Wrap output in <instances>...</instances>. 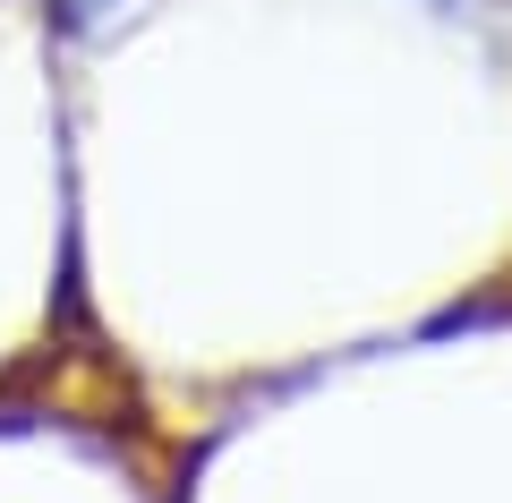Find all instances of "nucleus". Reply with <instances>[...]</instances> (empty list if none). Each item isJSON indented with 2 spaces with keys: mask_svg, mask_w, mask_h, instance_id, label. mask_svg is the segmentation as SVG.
<instances>
[{
  "mask_svg": "<svg viewBox=\"0 0 512 503\" xmlns=\"http://www.w3.org/2000/svg\"><path fill=\"white\" fill-rule=\"evenodd\" d=\"M43 9H52V18L69 26V35H94V26H103L111 9H120V0H43Z\"/></svg>",
  "mask_w": 512,
  "mask_h": 503,
  "instance_id": "1",
  "label": "nucleus"
}]
</instances>
